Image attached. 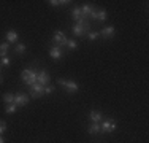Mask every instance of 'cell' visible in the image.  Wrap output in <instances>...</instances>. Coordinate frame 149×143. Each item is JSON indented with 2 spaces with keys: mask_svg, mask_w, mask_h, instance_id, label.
Segmentation results:
<instances>
[{
  "mask_svg": "<svg viewBox=\"0 0 149 143\" xmlns=\"http://www.w3.org/2000/svg\"><path fill=\"white\" fill-rule=\"evenodd\" d=\"M72 32H73V35H76V37H84V35H87L91 32V22L87 19H81L79 22L73 24Z\"/></svg>",
  "mask_w": 149,
  "mask_h": 143,
  "instance_id": "cell-1",
  "label": "cell"
},
{
  "mask_svg": "<svg viewBox=\"0 0 149 143\" xmlns=\"http://www.w3.org/2000/svg\"><path fill=\"white\" fill-rule=\"evenodd\" d=\"M21 80H22L24 84L27 86H32L37 83V72L35 70H30V69H26L21 72Z\"/></svg>",
  "mask_w": 149,
  "mask_h": 143,
  "instance_id": "cell-2",
  "label": "cell"
},
{
  "mask_svg": "<svg viewBox=\"0 0 149 143\" xmlns=\"http://www.w3.org/2000/svg\"><path fill=\"white\" fill-rule=\"evenodd\" d=\"M57 84H60L62 88H65L68 94H74V92L79 91V84L74 83V81H70V80H63V78H59V80H57Z\"/></svg>",
  "mask_w": 149,
  "mask_h": 143,
  "instance_id": "cell-3",
  "label": "cell"
},
{
  "mask_svg": "<svg viewBox=\"0 0 149 143\" xmlns=\"http://www.w3.org/2000/svg\"><path fill=\"white\" fill-rule=\"evenodd\" d=\"M29 88H30V89H29V97L38 99V97H43V95H45V86L35 83V84L29 86Z\"/></svg>",
  "mask_w": 149,
  "mask_h": 143,
  "instance_id": "cell-4",
  "label": "cell"
},
{
  "mask_svg": "<svg viewBox=\"0 0 149 143\" xmlns=\"http://www.w3.org/2000/svg\"><path fill=\"white\" fill-rule=\"evenodd\" d=\"M81 11H83V18L84 19H95V13H97V8H95L94 5H89V3H86V5L81 6Z\"/></svg>",
  "mask_w": 149,
  "mask_h": 143,
  "instance_id": "cell-5",
  "label": "cell"
},
{
  "mask_svg": "<svg viewBox=\"0 0 149 143\" xmlns=\"http://www.w3.org/2000/svg\"><path fill=\"white\" fill-rule=\"evenodd\" d=\"M100 127H102V134H109V132H114L118 129V124L111 119H106L103 123H100Z\"/></svg>",
  "mask_w": 149,
  "mask_h": 143,
  "instance_id": "cell-6",
  "label": "cell"
},
{
  "mask_svg": "<svg viewBox=\"0 0 149 143\" xmlns=\"http://www.w3.org/2000/svg\"><path fill=\"white\" fill-rule=\"evenodd\" d=\"M98 35H100L102 38H105V40H111L116 35V29H114V26H108V27L102 29V30L98 32Z\"/></svg>",
  "mask_w": 149,
  "mask_h": 143,
  "instance_id": "cell-7",
  "label": "cell"
},
{
  "mask_svg": "<svg viewBox=\"0 0 149 143\" xmlns=\"http://www.w3.org/2000/svg\"><path fill=\"white\" fill-rule=\"evenodd\" d=\"M49 81H51V76H49V73L46 70H41L37 73V83L41 84V86H48Z\"/></svg>",
  "mask_w": 149,
  "mask_h": 143,
  "instance_id": "cell-8",
  "label": "cell"
},
{
  "mask_svg": "<svg viewBox=\"0 0 149 143\" xmlns=\"http://www.w3.org/2000/svg\"><path fill=\"white\" fill-rule=\"evenodd\" d=\"M67 40H68V38H67V35L63 34V32H56L54 37H52V41L56 43V46H60V48H62V46H65Z\"/></svg>",
  "mask_w": 149,
  "mask_h": 143,
  "instance_id": "cell-9",
  "label": "cell"
},
{
  "mask_svg": "<svg viewBox=\"0 0 149 143\" xmlns=\"http://www.w3.org/2000/svg\"><path fill=\"white\" fill-rule=\"evenodd\" d=\"M29 99L30 97L27 94H16L15 95V102L13 103H15L16 107H26L27 103H29Z\"/></svg>",
  "mask_w": 149,
  "mask_h": 143,
  "instance_id": "cell-10",
  "label": "cell"
},
{
  "mask_svg": "<svg viewBox=\"0 0 149 143\" xmlns=\"http://www.w3.org/2000/svg\"><path fill=\"white\" fill-rule=\"evenodd\" d=\"M49 56L52 57V59L54 60H59V59H62L63 57V51H62V48H60V46H51V48H49Z\"/></svg>",
  "mask_w": 149,
  "mask_h": 143,
  "instance_id": "cell-11",
  "label": "cell"
},
{
  "mask_svg": "<svg viewBox=\"0 0 149 143\" xmlns=\"http://www.w3.org/2000/svg\"><path fill=\"white\" fill-rule=\"evenodd\" d=\"M102 118H103V114H102V111H98V110L89 111V119L92 123H102Z\"/></svg>",
  "mask_w": 149,
  "mask_h": 143,
  "instance_id": "cell-12",
  "label": "cell"
},
{
  "mask_svg": "<svg viewBox=\"0 0 149 143\" xmlns=\"http://www.w3.org/2000/svg\"><path fill=\"white\" fill-rule=\"evenodd\" d=\"M72 18L74 22H79L81 19H84L83 18V11H81V6H74V8L72 10Z\"/></svg>",
  "mask_w": 149,
  "mask_h": 143,
  "instance_id": "cell-13",
  "label": "cell"
},
{
  "mask_svg": "<svg viewBox=\"0 0 149 143\" xmlns=\"http://www.w3.org/2000/svg\"><path fill=\"white\" fill-rule=\"evenodd\" d=\"M87 132L91 135H98L102 134V127H100V123H92L89 127H87Z\"/></svg>",
  "mask_w": 149,
  "mask_h": 143,
  "instance_id": "cell-14",
  "label": "cell"
},
{
  "mask_svg": "<svg viewBox=\"0 0 149 143\" xmlns=\"http://www.w3.org/2000/svg\"><path fill=\"white\" fill-rule=\"evenodd\" d=\"M17 38H19V35H17V32L15 30H8L6 32V43H17Z\"/></svg>",
  "mask_w": 149,
  "mask_h": 143,
  "instance_id": "cell-15",
  "label": "cell"
},
{
  "mask_svg": "<svg viewBox=\"0 0 149 143\" xmlns=\"http://www.w3.org/2000/svg\"><path fill=\"white\" fill-rule=\"evenodd\" d=\"M106 18H108L106 10H97V13H95V21H100V22H103V21H106Z\"/></svg>",
  "mask_w": 149,
  "mask_h": 143,
  "instance_id": "cell-16",
  "label": "cell"
},
{
  "mask_svg": "<svg viewBox=\"0 0 149 143\" xmlns=\"http://www.w3.org/2000/svg\"><path fill=\"white\" fill-rule=\"evenodd\" d=\"M49 5L51 6H67L68 3H72L70 0H49Z\"/></svg>",
  "mask_w": 149,
  "mask_h": 143,
  "instance_id": "cell-17",
  "label": "cell"
},
{
  "mask_svg": "<svg viewBox=\"0 0 149 143\" xmlns=\"http://www.w3.org/2000/svg\"><path fill=\"white\" fill-rule=\"evenodd\" d=\"M10 49V43H0V57H6Z\"/></svg>",
  "mask_w": 149,
  "mask_h": 143,
  "instance_id": "cell-18",
  "label": "cell"
},
{
  "mask_svg": "<svg viewBox=\"0 0 149 143\" xmlns=\"http://www.w3.org/2000/svg\"><path fill=\"white\" fill-rule=\"evenodd\" d=\"M26 49H27V46L26 45H22V43H16V46H15V53L17 56H21L22 53H26Z\"/></svg>",
  "mask_w": 149,
  "mask_h": 143,
  "instance_id": "cell-19",
  "label": "cell"
},
{
  "mask_svg": "<svg viewBox=\"0 0 149 143\" xmlns=\"http://www.w3.org/2000/svg\"><path fill=\"white\" fill-rule=\"evenodd\" d=\"M3 102L6 103V105H10V103H13L15 102V95L11 94V92H6V94H3Z\"/></svg>",
  "mask_w": 149,
  "mask_h": 143,
  "instance_id": "cell-20",
  "label": "cell"
},
{
  "mask_svg": "<svg viewBox=\"0 0 149 143\" xmlns=\"http://www.w3.org/2000/svg\"><path fill=\"white\" fill-rule=\"evenodd\" d=\"M65 46L73 51V49H78V41L73 40V38H68V40H67V43H65Z\"/></svg>",
  "mask_w": 149,
  "mask_h": 143,
  "instance_id": "cell-21",
  "label": "cell"
},
{
  "mask_svg": "<svg viewBox=\"0 0 149 143\" xmlns=\"http://www.w3.org/2000/svg\"><path fill=\"white\" fill-rule=\"evenodd\" d=\"M16 110H17V107L15 105V103H10V105H6V107H5V113H8V114L16 113Z\"/></svg>",
  "mask_w": 149,
  "mask_h": 143,
  "instance_id": "cell-22",
  "label": "cell"
},
{
  "mask_svg": "<svg viewBox=\"0 0 149 143\" xmlns=\"http://www.w3.org/2000/svg\"><path fill=\"white\" fill-rule=\"evenodd\" d=\"M98 37H100V35H98V32H89V34H87V38H89V41H95Z\"/></svg>",
  "mask_w": 149,
  "mask_h": 143,
  "instance_id": "cell-23",
  "label": "cell"
},
{
  "mask_svg": "<svg viewBox=\"0 0 149 143\" xmlns=\"http://www.w3.org/2000/svg\"><path fill=\"white\" fill-rule=\"evenodd\" d=\"M56 92V88L54 86H45V94H48V95H51V94H54Z\"/></svg>",
  "mask_w": 149,
  "mask_h": 143,
  "instance_id": "cell-24",
  "label": "cell"
},
{
  "mask_svg": "<svg viewBox=\"0 0 149 143\" xmlns=\"http://www.w3.org/2000/svg\"><path fill=\"white\" fill-rule=\"evenodd\" d=\"M10 64H11V60H10L8 57H2V59H0V67H8Z\"/></svg>",
  "mask_w": 149,
  "mask_h": 143,
  "instance_id": "cell-25",
  "label": "cell"
},
{
  "mask_svg": "<svg viewBox=\"0 0 149 143\" xmlns=\"http://www.w3.org/2000/svg\"><path fill=\"white\" fill-rule=\"evenodd\" d=\"M6 132V123L5 121H0V135H3Z\"/></svg>",
  "mask_w": 149,
  "mask_h": 143,
  "instance_id": "cell-26",
  "label": "cell"
},
{
  "mask_svg": "<svg viewBox=\"0 0 149 143\" xmlns=\"http://www.w3.org/2000/svg\"><path fill=\"white\" fill-rule=\"evenodd\" d=\"M0 143H5V138H3L2 135H0Z\"/></svg>",
  "mask_w": 149,
  "mask_h": 143,
  "instance_id": "cell-27",
  "label": "cell"
},
{
  "mask_svg": "<svg viewBox=\"0 0 149 143\" xmlns=\"http://www.w3.org/2000/svg\"><path fill=\"white\" fill-rule=\"evenodd\" d=\"M2 83H3V76L0 75V84H2Z\"/></svg>",
  "mask_w": 149,
  "mask_h": 143,
  "instance_id": "cell-28",
  "label": "cell"
},
{
  "mask_svg": "<svg viewBox=\"0 0 149 143\" xmlns=\"http://www.w3.org/2000/svg\"><path fill=\"white\" fill-rule=\"evenodd\" d=\"M0 75H2V73H0Z\"/></svg>",
  "mask_w": 149,
  "mask_h": 143,
  "instance_id": "cell-29",
  "label": "cell"
}]
</instances>
